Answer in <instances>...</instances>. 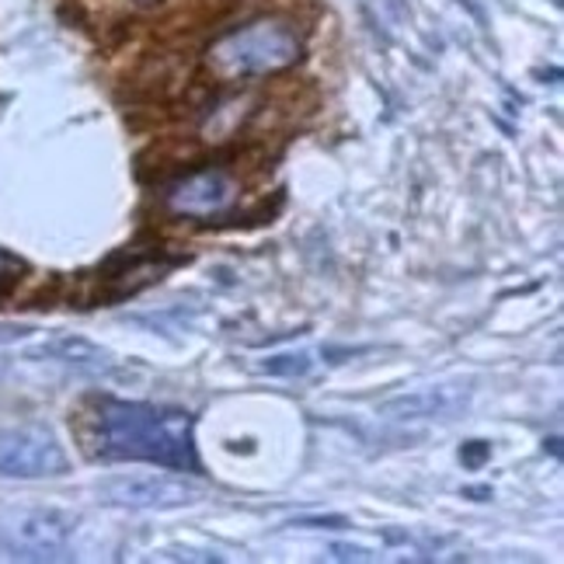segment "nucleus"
Masks as SVG:
<instances>
[{
    "label": "nucleus",
    "instance_id": "obj_1",
    "mask_svg": "<svg viewBox=\"0 0 564 564\" xmlns=\"http://www.w3.org/2000/svg\"><path fill=\"white\" fill-rule=\"evenodd\" d=\"M95 453L101 460L158 464L167 470H199L195 419L185 408L143 401H101L95 415Z\"/></svg>",
    "mask_w": 564,
    "mask_h": 564
},
{
    "label": "nucleus",
    "instance_id": "obj_2",
    "mask_svg": "<svg viewBox=\"0 0 564 564\" xmlns=\"http://www.w3.org/2000/svg\"><path fill=\"white\" fill-rule=\"evenodd\" d=\"M300 56H303V42L290 21L258 18L216 39L206 50V67L216 80L234 84V80L282 74Z\"/></svg>",
    "mask_w": 564,
    "mask_h": 564
},
{
    "label": "nucleus",
    "instance_id": "obj_3",
    "mask_svg": "<svg viewBox=\"0 0 564 564\" xmlns=\"http://www.w3.org/2000/svg\"><path fill=\"white\" fill-rule=\"evenodd\" d=\"M70 470L67 449L46 425H14L0 432V477L46 481Z\"/></svg>",
    "mask_w": 564,
    "mask_h": 564
},
{
    "label": "nucleus",
    "instance_id": "obj_4",
    "mask_svg": "<svg viewBox=\"0 0 564 564\" xmlns=\"http://www.w3.org/2000/svg\"><path fill=\"white\" fill-rule=\"evenodd\" d=\"M101 498L119 509H182L199 502L203 488L175 474H116L101 481Z\"/></svg>",
    "mask_w": 564,
    "mask_h": 564
},
{
    "label": "nucleus",
    "instance_id": "obj_5",
    "mask_svg": "<svg viewBox=\"0 0 564 564\" xmlns=\"http://www.w3.org/2000/svg\"><path fill=\"white\" fill-rule=\"evenodd\" d=\"M74 519L56 509H29L8 519L4 544L21 561H59L70 551Z\"/></svg>",
    "mask_w": 564,
    "mask_h": 564
},
{
    "label": "nucleus",
    "instance_id": "obj_6",
    "mask_svg": "<svg viewBox=\"0 0 564 564\" xmlns=\"http://www.w3.org/2000/svg\"><path fill=\"white\" fill-rule=\"evenodd\" d=\"M470 404V387L467 383H440V387H422L411 394H398L377 408V415L387 422H453L464 415Z\"/></svg>",
    "mask_w": 564,
    "mask_h": 564
},
{
    "label": "nucleus",
    "instance_id": "obj_7",
    "mask_svg": "<svg viewBox=\"0 0 564 564\" xmlns=\"http://www.w3.org/2000/svg\"><path fill=\"white\" fill-rule=\"evenodd\" d=\"M237 199V182L224 167L195 171V175L175 182L164 192V203L175 216H192V220H206V216H220Z\"/></svg>",
    "mask_w": 564,
    "mask_h": 564
},
{
    "label": "nucleus",
    "instance_id": "obj_8",
    "mask_svg": "<svg viewBox=\"0 0 564 564\" xmlns=\"http://www.w3.org/2000/svg\"><path fill=\"white\" fill-rule=\"evenodd\" d=\"M39 359H50L59 366H70L77 373H105L112 370V356L98 345H91L88 338H74V335H63V338H50L46 345L35 349Z\"/></svg>",
    "mask_w": 564,
    "mask_h": 564
},
{
    "label": "nucleus",
    "instance_id": "obj_9",
    "mask_svg": "<svg viewBox=\"0 0 564 564\" xmlns=\"http://www.w3.org/2000/svg\"><path fill=\"white\" fill-rule=\"evenodd\" d=\"M311 366H314L311 352H282V356H269L262 362V370L269 377H290L293 380V377H307Z\"/></svg>",
    "mask_w": 564,
    "mask_h": 564
},
{
    "label": "nucleus",
    "instance_id": "obj_10",
    "mask_svg": "<svg viewBox=\"0 0 564 564\" xmlns=\"http://www.w3.org/2000/svg\"><path fill=\"white\" fill-rule=\"evenodd\" d=\"M488 460H491V446H488L485 440H470V443L460 446V464H464L467 470L485 467Z\"/></svg>",
    "mask_w": 564,
    "mask_h": 564
},
{
    "label": "nucleus",
    "instance_id": "obj_11",
    "mask_svg": "<svg viewBox=\"0 0 564 564\" xmlns=\"http://www.w3.org/2000/svg\"><path fill=\"white\" fill-rule=\"evenodd\" d=\"M21 275H25V262H21V258L11 254V251H0V290L11 286V282H18Z\"/></svg>",
    "mask_w": 564,
    "mask_h": 564
},
{
    "label": "nucleus",
    "instance_id": "obj_12",
    "mask_svg": "<svg viewBox=\"0 0 564 564\" xmlns=\"http://www.w3.org/2000/svg\"><path fill=\"white\" fill-rule=\"evenodd\" d=\"M293 527H311V530H345V527H349V519H341V516H303V519H296Z\"/></svg>",
    "mask_w": 564,
    "mask_h": 564
},
{
    "label": "nucleus",
    "instance_id": "obj_13",
    "mask_svg": "<svg viewBox=\"0 0 564 564\" xmlns=\"http://www.w3.org/2000/svg\"><path fill=\"white\" fill-rule=\"evenodd\" d=\"M332 557L335 561H370V551H366V547H349V544H335Z\"/></svg>",
    "mask_w": 564,
    "mask_h": 564
},
{
    "label": "nucleus",
    "instance_id": "obj_14",
    "mask_svg": "<svg viewBox=\"0 0 564 564\" xmlns=\"http://www.w3.org/2000/svg\"><path fill=\"white\" fill-rule=\"evenodd\" d=\"M137 4H158V0H137Z\"/></svg>",
    "mask_w": 564,
    "mask_h": 564
}]
</instances>
